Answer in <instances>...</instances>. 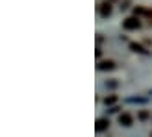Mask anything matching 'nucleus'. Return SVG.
<instances>
[{"instance_id": "f257e3e1", "label": "nucleus", "mask_w": 152, "mask_h": 137, "mask_svg": "<svg viewBox=\"0 0 152 137\" xmlns=\"http://www.w3.org/2000/svg\"><path fill=\"white\" fill-rule=\"evenodd\" d=\"M123 28L124 30H139L141 28V19L139 17H128L123 20Z\"/></svg>"}, {"instance_id": "f03ea898", "label": "nucleus", "mask_w": 152, "mask_h": 137, "mask_svg": "<svg viewBox=\"0 0 152 137\" xmlns=\"http://www.w3.org/2000/svg\"><path fill=\"white\" fill-rule=\"evenodd\" d=\"M119 124L121 126H132V115L130 113H121L119 115Z\"/></svg>"}, {"instance_id": "7ed1b4c3", "label": "nucleus", "mask_w": 152, "mask_h": 137, "mask_svg": "<svg viewBox=\"0 0 152 137\" xmlns=\"http://www.w3.org/2000/svg\"><path fill=\"white\" fill-rule=\"evenodd\" d=\"M113 68H115V61H111V59L98 63V71H113Z\"/></svg>"}, {"instance_id": "20e7f679", "label": "nucleus", "mask_w": 152, "mask_h": 137, "mask_svg": "<svg viewBox=\"0 0 152 137\" xmlns=\"http://www.w3.org/2000/svg\"><path fill=\"white\" fill-rule=\"evenodd\" d=\"M110 128V120L108 119H98L96 120V132H104Z\"/></svg>"}, {"instance_id": "39448f33", "label": "nucleus", "mask_w": 152, "mask_h": 137, "mask_svg": "<svg viewBox=\"0 0 152 137\" xmlns=\"http://www.w3.org/2000/svg\"><path fill=\"white\" fill-rule=\"evenodd\" d=\"M130 48L134 50V52H139V54H147L148 50H145V47L143 44H139V43H130Z\"/></svg>"}, {"instance_id": "423d86ee", "label": "nucleus", "mask_w": 152, "mask_h": 137, "mask_svg": "<svg viewBox=\"0 0 152 137\" xmlns=\"http://www.w3.org/2000/svg\"><path fill=\"white\" fill-rule=\"evenodd\" d=\"M100 13H102V17H108V15H111V4H110V2H104L102 7H100Z\"/></svg>"}, {"instance_id": "0eeeda50", "label": "nucleus", "mask_w": 152, "mask_h": 137, "mask_svg": "<svg viewBox=\"0 0 152 137\" xmlns=\"http://www.w3.org/2000/svg\"><path fill=\"white\" fill-rule=\"evenodd\" d=\"M115 102H117V96H115V95H110V96L104 98V104H106V106H113Z\"/></svg>"}, {"instance_id": "6e6552de", "label": "nucleus", "mask_w": 152, "mask_h": 137, "mask_svg": "<svg viewBox=\"0 0 152 137\" xmlns=\"http://www.w3.org/2000/svg\"><path fill=\"white\" fill-rule=\"evenodd\" d=\"M150 137H152V135H150Z\"/></svg>"}]
</instances>
